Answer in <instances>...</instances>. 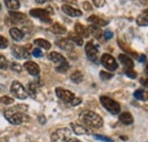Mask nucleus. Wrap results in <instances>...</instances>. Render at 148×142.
<instances>
[{
    "mask_svg": "<svg viewBox=\"0 0 148 142\" xmlns=\"http://www.w3.org/2000/svg\"><path fill=\"white\" fill-rule=\"evenodd\" d=\"M140 83H141L145 88H147L148 89V77L147 79H140Z\"/></svg>",
    "mask_w": 148,
    "mask_h": 142,
    "instance_id": "37998d69",
    "label": "nucleus"
},
{
    "mask_svg": "<svg viewBox=\"0 0 148 142\" xmlns=\"http://www.w3.org/2000/svg\"><path fill=\"white\" fill-rule=\"evenodd\" d=\"M32 55H33L34 57H37V58H41V57L43 56V53H42V51H41V49H39V48L33 49V50H32Z\"/></svg>",
    "mask_w": 148,
    "mask_h": 142,
    "instance_id": "e433bc0d",
    "label": "nucleus"
},
{
    "mask_svg": "<svg viewBox=\"0 0 148 142\" xmlns=\"http://www.w3.org/2000/svg\"><path fill=\"white\" fill-rule=\"evenodd\" d=\"M74 30H75V33H76L77 36H80L81 38H89V36H90L88 27L83 26L81 23H75Z\"/></svg>",
    "mask_w": 148,
    "mask_h": 142,
    "instance_id": "2eb2a0df",
    "label": "nucleus"
},
{
    "mask_svg": "<svg viewBox=\"0 0 148 142\" xmlns=\"http://www.w3.org/2000/svg\"><path fill=\"white\" fill-rule=\"evenodd\" d=\"M0 10H1V5H0Z\"/></svg>",
    "mask_w": 148,
    "mask_h": 142,
    "instance_id": "5fc2aeb1",
    "label": "nucleus"
},
{
    "mask_svg": "<svg viewBox=\"0 0 148 142\" xmlns=\"http://www.w3.org/2000/svg\"><path fill=\"white\" fill-rule=\"evenodd\" d=\"M71 135V130L67 127H63L56 130L51 134V142H67Z\"/></svg>",
    "mask_w": 148,
    "mask_h": 142,
    "instance_id": "39448f33",
    "label": "nucleus"
},
{
    "mask_svg": "<svg viewBox=\"0 0 148 142\" xmlns=\"http://www.w3.org/2000/svg\"><path fill=\"white\" fill-rule=\"evenodd\" d=\"M24 68L32 76H38L40 74V67H39V65H38L37 63H34V61H26V63H24Z\"/></svg>",
    "mask_w": 148,
    "mask_h": 142,
    "instance_id": "f8f14e48",
    "label": "nucleus"
},
{
    "mask_svg": "<svg viewBox=\"0 0 148 142\" xmlns=\"http://www.w3.org/2000/svg\"><path fill=\"white\" fill-rule=\"evenodd\" d=\"M69 68H70V65H69L67 60H64V61L59 63L58 66H56V71L58 72V73H66Z\"/></svg>",
    "mask_w": 148,
    "mask_h": 142,
    "instance_id": "c85d7f7f",
    "label": "nucleus"
},
{
    "mask_svg": "<svg viewBox=\"0 0 148 142\" xmlns=\"http://www.w3.org/2000/svg\"><path fill=\"white\" fill-rule=\"evenodd\" d=\"M71 127L73 130V132L77 135H83V134H90V131L81 124H76V123H71Z\"/></svg>",
    "mask_w": 148,
    "mask_h": 142,
    "instance_id": "f3484780",
    "label": "nucleus"
},
{
    "mask_svg": "<svg viewBox=\"0 0 148 142\" xmlns=\"http://www.w3.org/2000/svg\"><path fill=\"white\" fill-rule=\"evenodd\" d=\"M82 6H83V9H84V10H88V12L92 10V6H91L90 2H88V1H84V2L82 3Z\"/></svg>",
    "mask_w": 148,
    "mask_h": 142,
    "instance_id": "a19ab883",
    "label": "nucleus"
},
{
    "mask_svg": "<svg viewBox=\"0 0 148 142\" xmlns=\"http://www.w3.org/2000/svg\"><path fill=\"white\" fill-rule=\"evenodd\" d=\"M69 40H71L73 43L77 44V46H83V40L80 36H77L75 32H71L69 33Z\"/></svg>",
    "mask_w": 148,
    "mask_h": 142,
    "instance_id": "a878e982",
    "label": "nucleus"
},
{
    "mask_svg": "<svg viewBox=\"0 0 148 142\" xmlns=\"http://www.w3.org/2000/svg\"><path fill=\"white\" fill-rule=\"evenodd\" d=\"M95 138L97 139V140H100V141H105V142H113L111 138H108V137H104V135H95Z\"/></svg>",
    "mask_w": 148,
    "mask_h": 142,
    "instance_id": "4c0bfd02",
    "label": "nucleus"
},
{
    "mask_svg": "<svg viewBox=\"0 0 148 142\" xmlns=\"http://www.w3.org/2000/svg\"><path fill=\"white\" fill-rule=\"evenodd\" d=\"M119 60L121 61V64L124 66L125 70H132V68H133V65H134V64H133V60L130 58L129 56L121 53V55L119 56Z\"/></svg>",
    "mask_w": 148,
    "mask_h": 142,
    "instance_id": "dca6fc26",
    "label": "nucleus"
},
{
    "mask_svg": "<svg viewBox=\"0 0 148 142\" xmlns=\"http://www.w3.org/2000/svg\"><path fill=\"white\" fill-rule=\"evenodd\" d=\"M62 10H63L66 15H69V16H71V17H80V16L82 15V12H81V10L74 8V7L67 5V3L62 6Z\"/></svg>",
    "mask_w": 148,
    "mask_h": 142,
    "instance_id": "ddd939ff",
    "label": "nucleus"
},
{
    "mask_svg": "<svg viewBox=\"0 0 148 142\" xmlns=\"http://www.w3.org/2000/svg\"><path fill=\"white\" fill-rule=\"evenodd\" d=\"M50 31L54 34H64V33H66V27L60 23H54L50 26Z\"/></svg>",
    "mask_w": 148,
    "mask_h": 142,
    "instance_id": "412c9836",
    "label": "nucleus"
},
{
    "mask_svg": "<svg viewBox=\"0 0 148 142\" xmlns=\"http://www.w3.org/2000/svg\"><path fill=\"white\" fill-rule=\"evenodd\" d=\"M8 140H9L8 137H2V138H0V142H8Z\"/></svg>",
    "mask_w": 148,
    "mask_h": 142,
    "instance_id": "de8ad7c7",
    "label": "nucleus"
},
{
    "mask_svg": "<svg viewBox=\"0 0 148 142\" xmlns=\"http://www.w3.org/2000/svg\"><path fill=\"white\" fill-rule=\"evenodd\" d=\"M145 73H146V75L148 76V64H147V66H146V70H145Z\"/></svg>",
    "mask_w": 148,
    "mask_h": 142,
    "instance_id": "603ef678",
    "label": "nucleus"
},
{
    "mask_svg": "<svg viewBox=\"0 0 148 142\" xmlns=\"http://www.w3.org/2000/svg\"><path fill=\"white\" fill-rule=\"evenodd\" d=\"M119 119H120V122L122 124L124 125H131L133 123V117H132V115L130 113H128V111H124V113L120 114Z\"/></svg>",
    "mask_w": 148,
    "mask_h": 142,
    "instance_id": "aec40b11",
    "label": "nucleus"
},
{
    "mask_svg": "<svg viewBox=\"0 0 148 142\" xmlns=\"http://www.w3.org/2000/svg\"><path fill=\"white\" fill-rule=\"evenodd\" d=\"M86 55L91 61L98 63V48H97V46L93 43L92 41L87 42V44H86Z\"/></svg>",
    "mask_w": 148,
    "mask_h": 142,
    "instance_id": "1a4fd4ad",
    "label": "nucleus"
},
{
    "mask_svg": "<svg viewBox=\"0 0 148 142\" xmlns=\"http://www.w3.org/2000/svg\"><path fill=\"white\" fill-rule=\"evenodd\" d=\"M9 34H10V36H12L15 41H21V40L24 38V33H23L19 29H17V27H12V29L9 30Z\"/></svg>",
    "mask_w": 148,
    "mask_h": 142,
    "instance_id": "4be33fe9",
    "label": "nucleus"
},
{
    "mask_svg": "<svg viewBox=\"0 0 148 142\" xmlns=\"http://www.w3.org/2000/svg\"><path fill=\"white\" fill-rule=\"evenodd\" d=\"M88 30H89V33H91V34H92L97 40H101V39H103V36H104V32L100 30V27H99V26L91 24V25L88 27Z\"/></svg>",
    "mask_w": 148,
    "mask_h": 142,
    "instance_id": "a211bd4d",
    "label": "nucleus"
},
{
    "mask_svg": "<svg viewBox=\"0 0 148 142\" xmlns=\"http://www.w3.org/2000/svg\"><path fill=\"white\" fill-rule=\"evenodd\" d=\"M104 38H105L106 40L112 39V38H113V33H112L111 31H105V32H104Z\"/></svg>",
    "mask_w": 148,
    "mask_h": 142,
    "instance_id": "79ce46f5",
    "label": "nucleus"
},
{
    "mask_svg": "<svg viewBox=\"0 0 148 142\" xmlns=\"http://www.w3.org/2000/svg\"><path fill=\"white\" fill-rule=\"evenodd\" d=\"M71 81L74 82V83H81L82 81H83V74L81 73L80 71H75L72 73V75H71Z\"/></svg>",
    "mask_w": 148,
    "mask_h": 142,
    "instance_id": "bb28decb",
    "label": "nucleus"
},
{
    "mask_svg": "<svg viewBox=\"0 0 148 142\" xmlns=\"http://www.w3.org/2000/svg\"><path fill=\"white\" fill-rule=\"evenodd\" d=\"M0 104L7 106V105H12L14 104V99L12 97H8V96H2L0 97Z\"/></svg>",
    "mask_w": 148,
    "mask_h": 142,
    "instance_id": "c756f323",
    "label": "nucleus"
},
{
    "mask_svg": "<svg viewBox=\"0 0 148 142\" xmlns=\"http://www.w3.org/2000/svg\"><path fill=\"white\" fill-rule=\"evenodd\" d=\"M100 104L103 105V107L108 110L112 115H117L121 111V106L119 105V102H116L115 100L111 99L107 96H101L100 97Z\"/></svg>",
    "mask_w": 148,
    "mask_h": 142,
    "instance_id": "20e7f679",
    "label": "nucleus"
},
{
    "mask_svg": "<svg viewBox=\"0 0 148 142\" xmlns=\"http://www.w3.org/2000/svg\"><path fill=\"white\" fill-rule=\"evenodd\" d=\"M137 24L139 26H148V13L146 10L137 17Z\"/></svg>",
    "mask_w": 148,
    "mask_h": 142,
    "instance_id": "b1692460",
    "label": "nucleus"
},
{
    "mask_svg": "<svg viewBox=\"0 0 148 142\" xmlns=\"http://www.w3.org/2000/svg\"><path fill=\"white\" fill-rule=\"evenodd\" d=\"M100 77H101V80H111L112 77H113V74L103 71L100 72Z\"/></svg>",
    "mask_w": 148,
    "mask_h": 142,
    "instance_id": "f704fd0d",
    "label": "nucleus"
},
{
    "mask_svg": "<svg viewBox=\"0 0 148 142\" xmlns=\"http://www.w3.org/2000/svg\"><path fill=\"white\" fill-rule=\"evenodd\" d=\"M56 46L65 51H72L74 49V43L69 39H59L56 41Z\"/></svg>",
    "mask_w": 148,
    "mask_h": 142,
    "instance_id": "9b49d317",
    "label": "nucleus"
},
{
    "mask_svg": "<svg viewBox=\"0 0 148 142\" xmlns=\"http://www.w3.org/2000/svg\"><path fill=\"white\" fill-rule=\"evenodd\" d=\"M8 47V40L5 36H0V49H5Z\"/></svg>",
    "mask_w": 148,
    "mask_h": 142,
    "instance_id": "72a5a7b5",
    "label": "nucleus"
},
{
    "mask_svg": "<svg viewBox=\"0 0 148 142\" xmlns=\"http://www.w3.org/2000/svg\"><path fill=\"white\" fill-rule=\"evenodd\" d=\"M34 43L37 44L38 47H40L41 49H45V50H49V49L51 48L50 42L47 41V40H45V39H37V40L34 41Z\"/></svg>",
    "mask_w": 148,
    "mask_h": 142,
    "instance_id": "393cba45",
    "label": "nucleus"
},
{
    "mask_svg": "<svg viewBox=\"0 0 148 142\" xmlns=\"http://www.w3.org/2000/svg\"><path fill=\"white\" fill-rule=\"evenodd\" d=\"M67 142H81L80 140H77L76 138H70L69 140H67Z\"/></svg>",
    "mask_w": 148,
    "mask_h": 142,
    "instance_id": "09e8293b",
    "label": "nucleus"
},
{
    "mask_svg": "<svg viewBox=\"0 0 148 142\" xmlns=\"http://www.w3.org/2000/svg\"><path fill=\"white\" fill-rule=\"evenodd\" d=\"M10 92L13 93L14 97L18 98L21 100H24V99L27 98V92H26V90L24 89V87H23L19 82H17V81H14V82L12 83Z\"/></svg>",
    "mask_w": 148,
    "mask_h": 142,
    "instance_id": "423d86ee",
    "label": "nucleus"
},
{
    "mask_svg": "<svg viewBox=\"0 0 148 142\" xmlns=\"http://www.w3.org/2000/svg\"><path fill=\"white\" fill-rule=\"evenodd\" d=\"M134 98L138 99V100H145V91L143 89H139V90H136L134 93H133Z\"/></svg>",
    "mask_w": 148,
    "mask_h": 142,
    "instance_id": "7c9ffc66",
    "label": "nucleus"
},
{
    "mask_svg": "<svg viewBox=\"0 0 148 142\" xmlns=\"http://www.w3.org/2000/svg\"><path fill=\"white\" fill-rule=\"evenodd\" d=\"M124 73H125L127 76H129L130 79H136L137 77V73L133 71V70H125Z\"/></svg>",
    "mask_w": 148,
    "mask_h": 142,
    "instance_id": "c9c22d12",
    "label": "nucleus"
},
{
    "mask_svg": "<svg viewBox=\"0 0 148 142\" xmlns=\"http://www.w3.org/2000/svg\"><path fill=\"white\" fill-rule=\"evenodd\" d=\"M39 122H40L41 124H45V123H46V117H45L43 115L39 116Z\"/></svg>",
    "mask_w": 148,
    "mask_h": 142,
    "instance_id": "c03bdc74",
    "label": "nucleus"
},
{
    "mask_svg": "<svg viewBox=\"0 0 148 142\" xmlns=\"http://www.w3.org/2000/svg\"><path fill=\"white\" fill-rule=\"evenodd\" d=\"M100 63H101V65H103L106 70H108V71H111V72L116 71L117 67H119V65H117L116 60L114 59V57H112L111 55H108V53H104V55L101 56Z\"/></svg>",
    "mask_w": 148,
    "mask_h": 142,
    "instance_id": "0eeeda50",
    "label": "nucleus"
},
{
    "mask_svg": "<svg viewBox=\"0 0 148 142\" xmlns=\"http://www.w3.org/2000/svg\"><path fill=\"white\" fill-rule=\"evenodd\" d=\"M137 1H138L140 5H143V6H146L148 3V0H137Z\"/></svg>",
    "mask_w": 148,
    "mask_h": 142,
    "instance_id": "49530a36",
    "label": "nucleus"
},
{
    "mask_svg": "<svg viewBox=\"0 0 148 142\" xmlns=\"http://www.w3.org/2000/svg\"><path fill=\"white\" fill-rule=\"evenodd\" d=\"M30 15L32 17H36L41 19L45 23H51V18H50V14L47 9H40V8H36V9H31L30 10Z\"/></svg>",
    "mask_w": 148,
    "mask_h": 142,
    "instance_id": "6e6552de",
    "label": "nucleus"
},
{
    "mask_svg": "<svg viewBox=\"0 0 148 142\" xmlns=\"http://www.w3.org/2000/svg\"><path fill=\"white\" fill-rule=\"evenodd\" d=\"M5 5L7 6V8H9L10 10H14V12L19 8L18 0H5Z\"/></svg>",
    "mask_w": 148,
    "mask_h": 142,
    "instance_id": "cd10ccee",
    "label": "nucleus"
},
{
    "mask_svg": "<svg viewBox=\"0 0 148 142\" xmlns=\"http://www.w3.org/2000/svg\"><path fill=\"white\" fill-rule=\"evenodd\" d=\"M37 91H38V87L34 84V83H30V84H29V93H30L33 98L36 97Z\"/></svg>",
    "mask_w": 148,
    "mask_h": 142,
    "instance_id": "2f4dec72",
    "label": "nucleus"
},
{
    "mask_svg": "<svg viewBox=\"0 0 148 142\" xmlns=\"http://www.w3.org/2000/svg\"><path fill=\"white\" fill-rule=\"evenodd\" d=\"M88 22L92 23L93 25H97V26H105V25L108 24V20L99 17V16H97V15H92V16L88 17Z\"/></svg>",
    "mask_w": 148,
    "mask_h": 142,
    "instance_id": "6ab92c4d",
    "label": "nucleus"
},
{
    "mask_svg": "<svg viewBox=\"0 0 148 142\" xmlns=\"http://www.w3.org/2000/svg\"><path fill=\"white\" fill-rule=\"evenodd\" d=\"M80 119L82 121L83 124H86L88 127H91V128H100L104 124L101 116H99L97 113L91 110H86L81 113Z\"/></svg>",
    "mask_w": 148,
    "mask_h": 142,
    "instance_id": "f03ea898",
    "label": "nucleus"
},
{
    "mask_svg": "<svg viewBox=\"0 0 148 142\" xmlns=\"http://www.w3.org/2000/svg\"><path fill=\"white\" fill-rule=\"evenodd\" d=\"M146 12H147V13H148V8H147V9H146Z\"/></svg>",
    "mask_w": 148,
    "mask_h": 142,
    "instance_id": "6e6d98bb",
    "label": "nucleus"
},
{
    "mask_svg": "<svg viewBox=\"0 0 148 142\" xmlns=\"http://www.w3.org/2000/svg\"><path fill=\"white\" fill-rule=\"evenodd\" d=\"M48 58H49V60H51L53 63H56V64H59V63L66 60L60 53H55V51H51V53H49V55H48Z\"/></svg>",
    "mask_w": 148,
    "mask_h": 142,
    "instance_id": "5701e85b",
    "label": "nucleus"
},
{
    "mask_svg": "<svg viewBox=\"0 0 148 142\" xmlns=\"http://www.w3.org/2000/svg\"><path fill=\"white\" fill-rule=\"evenodd\" d=\"M26 110H27L26 105H17V106L13 107L10 109L5 110L3 115L10 124L19 125L24 123V122H26V121H29V117L25 114Z\"/></svg>",
    "mask_w": 148,
    "mask_h": 142,
    "instance_id": "f257e3e1",
    "label": "nucleus"
},
{
    "mask_svg": "<svg viewBox=\"0 0 148 142\" xmlns=\"http://www.w3.org/2000/svg\"><path fill=\"white\" fill-rule=\"evenodd\" d=\"M8 67V61H7V59L2 56V55H0V70H6Z\"/></svg>",
    "mask_w": 148,
    "mask_h": 142,
    "instance_id": "473e14b6",
    "label": "nucleus"
},
{
    "mask_svg": "<svg viewBox=\"0 0 148 142\" xmlns=\"http://www.w3.org/2000/svg\"><path fill=\"white\" fill-rule=\"evenodd\" d=\"M9 16L13 18L14 20H16L17 23H21L22 25L23 24H29V19L27 17L24 15V14H22V13H17V12H14V10H10L9 12Z\"/></svg>",
    "mask_w": 148,
    "mask_h": 142,
    "instance_id": "4468645a",
    "label": "nucleus"
},
{
    "mask_svg": "<svg viewBox=\"0 0 148 142\" xmlns=\"http://www.w3.org/2000/svg\"><path fill=\"white\" fill-rule=\"evenodd\" d=\"M55 92H56V96H57L60 100H63L64 102H66V104H69V105H71V106H77V105L81 104V101H82L81 98L75 97V94H74L73 92H71V91H69V90H66V89L56 88Z\"/></svg>",
    "mask_w": 148,
    "mask_h": 142,
    "instance_id": "7ed1b4c3",
    "label": "nucleus"
},
{
    "mask_svg": "<svg viewBox=\"0 0 148 142\" xmlns=\"http://www.w3.org/2000/svg\"><path fill=\"white\" fill-rule=\"evenodd\" d=\"M38 3H45V2H47V1H49V0H36Z\"/></svg>",
    "mask_w": 148,
    "mask_h": 142,
    "instance_id": "8fccbe9b",
    "label": "nucleus"
},
{
    "mask_svg": "<svg viewBox=\"0 0 148 142\" xmlns=\"http://www.w3.org/2000/svg\"><path fill=\"white\" fill-rule=\"evenodd\" d=\"M139 61H140V63L146 61V56H145V55H140V57H139Z\"/></svg>",
    "mask_w": 148,
    "mask_h": 142,
    "instance_id": "a18cd8bd",
    "label": "nucleus"
},
{
    "mask_svg": "<svg viewBox=\"0 0 148 142\" xmlns=\"http://www.w3.org/2000/svg\"><path fill=\"white\" fill-rule=\"evenodd\" d=\"M92 2H93V5H95L96 7L100 8V7L105 6V3H106V0H92Z\"/></svg>",
    "mask_w": 148,
    "mask_h": 142,
    "instance_id": "58836bf2",
    "label": "nucleus"
},
{
    "mask_svg": "<svg viewBox=\"0 0 148 142\" xmlns=\"http://www.w3.org/2000/svg\"><path fill=\"white\" fill-rule=\"evenodd\" d=\"M12 68H13V71H15V72H17V73H19V72L22 71V66L21 65H18L17 63H13L12 65Z\"/></svg>",
    "mask_w": 148,
    "mask_h": 142,
    "instance_id": "ea45409f",
    "label": "nucleus"
},
{
    "mask_svg": "<svg viewBox=\"0 0 148 142\" xmlns=\"http://www.w3.org/2000/svg\"><path fill=\"white\" fill-rule=\"evenodd\" d=\"M12 53L14 57H16L17 59H29L31 53L26 50L25 47H21V46H13L12 47Z\"/></svg>",
    "mask_w": 148,
    "mask_h": 142,
    "instance_id": "9d476101",
    "label": "nucleus"
},
{
    "mask_svg": "<svg viewBox=\"0 0 148 142\" xmlns=\"http://www.w3.org/2000/svg\"><path fill=\"white\" fill-rule=\"evenodd\" d=\"M145 99L148 100V92H145Z\"/></svg>",
    "mask_w": 148,
    "mask_h": 142,
    "instance_id": "864d4df0",
    "label": "nucleus"
},
{
    "mask_svg": "<svg viewBox=\"0 0 148 142\" xmlns=\"http://www.w3.org/2000/svg\"><path fill=\"white\" fill-rule=\"evenodd\" d=\"M64 1H66V2H72V3H76V0H64Z\"/></svg>",
    "mask_w": 148,
    "mask_h": 142,
    "instance_id": "3c124183",
    "label": "nucleus"
}]
</instances>
